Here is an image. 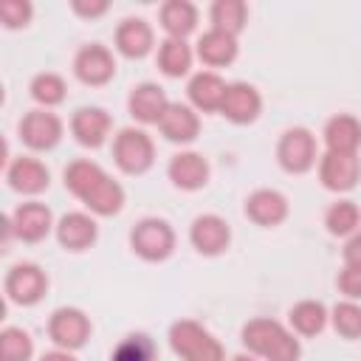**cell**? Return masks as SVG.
I'll return each mask as SVG.
<instances>
[{"mask_svg":"<svg viewBox=\"0 0 361 361\" xmlns=\"http://www.w3.org/2000/svg\"><path fill=\"white\" fill-rule=\"evenodd\" d=\"M65 186L96 214H116L124 203V189L93 161H73L65 169Z\"/></svg>","mask_w":361,"mask_h":361,"instance_id":"cell-1","label":"cell"},{"mask_svg":"<svg viewBox=\"0 0 361 361\" xmlns=\"http://www.w3.org/2000/svg\"><path fill=\"white\" fill-rule=\"evenodd\" d=\"M243 344L265 361H299V341L274 319H251L243 327Z\"/></svg>","mask_w":361,"mask_h":361,"instance_id":"cell-2","label":"cell"},{"mask_svg":"<svg viewBox=\"0 0 361 361\" xmlns=\"http://www.w3.org/2000/svg\"><path fill=\"white\" fill-rule=\"evenodd\" d=\"M169 344L183 361H223V344L197 322L180 319L169 327Z\"/></svg>","mask_w":361,"mask_h":361,"instance_id":"cell-3","label":"cell"},{"mask_svg":"<svg viewBox=\"0 0 361 361\" xmlns=\"http://www.w3.org/2000/svg\"><path fill=\"white\" fill-rule=\"evenodd\" d=\"M152 141L144 130L135 127H124L118 130L116 141H113V158L118 164V169H124L127 175H141L152 166Z\"/></svg>","mask_w":361,"mask_h":361,"instance_id":"cell-4","label":"cell"},{"mask_svg":"<svg viewBox=\"0 0 361 361\" xmlns=\"http://www.w3.org/2000/svg\"><path fill=\"white\" fill-rule=\"evenodd\" d=\"M130 245L138 257L149 259V262H158V259H166L175 248V234L169 228L166 220H158V217H147L141 220L133 234H130Z\"/></svg>","mask_w":361,"mask_h":361,"instance_id":"cell-5","label":"cell"},{"mask_svg":"<svg viewBox=\"0 0 361 361\" xmlns=\"http://www.w3.org/2000/svg\"><path fill=\"white\" fill-rule=\"evenodd\" d=\"M276 158H279L282 169H288L293 175L307 172L316 161V141H313L310 130H305V127L285 130L279 138V147H276Z\"/></svg>","mask_w":361,"mask_h":361,"instance_id":"cell-6","label":"cell"},{"mask_svg":"<svg viewBox=\"0 0 361 361\" xmlns=\"http://www.w3.org/2000/svg\"><path fill=\"white\" fill-rule=\"evenodd\" d=\"M48 333L59 350H76L87 341L90 322L79 307H59V310H54V316L48 322Z\"/></svg>","mask_w":361,"mask_h":361,"instance_id":"cell-7","label":"cell"},{"mask_svg":"<svg viewBox=\"0 0 361 361\" xmlns=\"http://www.w3.org/2000/svg\"><path fill=\"white\" fill-rule=\"evenodd\" d=\"M45 288H48V279H45L42 268L34 262H20L6 276V293L17 305H37L42 299Z\"/></svg>","mask_w":361,"mask_h":361,"instance_id":"cell-8","label":"cell"},{"mask_svg":"<svg viewBox=\"0 0 361 361\" xmlns=\"http://www.w3.org/2000/svg\"><path fill=\"white\" fill-rule=\"evenodd\" d=\"M361 175L358 152H324L319 164V178L330 192H347Z\"/></svg>","mask_w":361,"mask_h":361,"instance_id":"cell-9","label":"cell"},{"mask_svg":"<svg viewBox=\"0 0 361 361\" xmlns=\"http://www.w3.org/2000/svg\"><path fill=\"white\" fill-rule=\"evenodd\" d=\"M73 73H76L85 85H104V82H110L113 73H116V59H113V54H110L104 45L93 42V45H85V48L76 54V59H73Z\"/></svg>","mask_w":361,"mask_h":361,"instance_id":"cell-10","label":"cell"},{"mask_svg":"<svg viewBox=\"0 0 361 361\" xmlns=\"http://www.w3.org/2000/svg\"><path fill=\"white\" fill-rule=\"evenodd\" d=\"M8 223H11V231H14L20 240L37 243V240H42V237L51 231L54 217H51V209H48L45 203L31 200V203H20V206L14 209V214L8 217Z\"/></svg>","mask_w":361,"mask_h":361,"instance_id":"cell-11","label":"cell"},{"mask_svg":"<svg viewBox=\"0 0 361 361\" xmlns=\"http://www.w3.org/2000/svg\"><path fill=\"white\" fill-rule=\"evenodd\" d=\"M62 135V121L48 110H31L20 121V138L31 149H51Z\"/></svg>","mask_w":361,"mask_h":361,"instance_id":"cell-12","label":"cell"},{"mask_svg":"<svg viewBox=\"0 0 361 361\" xmlns=\"http://www.w3.org/2000/svg\"><path fill=\"white\" fill-rule=\"evenodd\" d=\"M259 107H262V99H259L257 87H251L245 82H234L226 87V99L220 104V113L234 124H248L259 116Z\"/></svg>","mask_w":361,"mask_h":361,"instance_id":"cell-13","label":"cell"},{"mask_svg":"<svg viewBox=\"0 0 361 361\" xmlns=\"http://www.w3.org/2000/svg\"><path fill=\"white\" fill-rule=\"evenodd\" d=\"M189 240H192V245L200 254H209L212 257V254L226 251V245L231 240V231H228V223L223 217H217V214H200L192 223Z\"/></svg>","mask_w":361,"mask_h":361,"instance_id":"cell-14","label":"cell"},{"mask_svg":"<svg viewBox=\"0 0 361 361\" xmlns=\"http://www.w3.org/2000/svg\"><path fill=\"white\" fill-rule=\"evenodd\" d=\"M161 133L166 141H178V144H186V141H195L197 133H200V121H197V113L180 102H169L166 113L161 116L158 121Z\"/></svg>","mask_w":361,"mask_h":361,"instance_id":"cell-15","label":"cell"},{"mask_svg":"<svg viewBox=\"0 0 361 361\" xmlns=\"http://www.w3.org/2000/svg\"><path fill=\"white\" fill-rule=\"evenodd\" d=\"M245 214L257 223V226H276L285 220L288 214V200L282 192L276 189H257L248 195L245 200Z\"/></svg>","mask_w":361,"mask_h":361,"instance_id":"cell-16","label":"cell"},{"mask_svg":"<svg viewBox=\"0 0 361 361\" xmlns=\"http://www.w3.org/2000/svg\"><path fill=\"white\" fill-rule=\"evenodd\" d=\"M166 107H169V99L152 82L135 85L130 93V113H133V118H138L144 124H158L161 116L166 113Z\"/></svg>","mask_w":361,"mask_h":361,"instance_id":"cell-17","label":"cell"},{"mask_svg":"<svg viewBox=\"0 0 361 361\" xmlns=\"http://www.w3.org/2000/svg\"><path fill=\"white\" fill-rule=\"evenodd\" d=\"M71 130L82 147H99L110 133V116L102 107H82L73 113Z\"/></svg>","mask_w":361,"mask_h":361,"instance_id":"cell-18","label":"cell"},{"mask_svg":"<svg viewBox=\"0 0 361 361\" xmlns=\"http://www.w3.org/2000/svg\"><path fill=\"white\" fill-rule=\"evenodd\" d=\"M169 180L178 186V189H200L206 180H209V164L203 155L197 152H178L172 155L169 161Z\"/></svg>","mask_w":361,"mask_h":361,"instance_id":"cell-19","label":"cell"},{"mask_svg":"<svg viewBox=\"0 0 361 361\" xmlns=\"http://www.w3.org/2000/svg\"><path fill=\"white\" fill-rule=\"evenodd\" d=\"M56 240L68 251H85L87 245L96 243V223H93V217H87L82 212H71V214L59 217V223H56Z\"/></svg>","mask_w":361,"mask_h":361,"instance_id":"cell-20","label":"cell"},{"mask_svg":"<svg viewBox=\"0 0 361 361\" xmlns=\"http://www.w3.org/2000/svg\"><path fill=\"white\" fill-rule=\"evenodd\" d=\"M6 178L11 183V189H17L23 195H37V192H42L48 186V169H45V164L37 161V158H28V155L11 161V166L6 169Z\"/></svg>","mask_w":361,"mask_h":361,"instance_id":"cell-21","label":"cell"},{"mask_svg":"<svg viewBox=\"0 0 361 361\" xmlns=\"http://www.w3.org/2000/svg\"><path fill=\"white\" fill-rule=\"evenodd\" d=\"M226 82L217 76V73H212V71H200V73H195L192 79H189V99H192V104L197 107V110H203V113H212V110H220V104H223V99H226Z\"/></svg>","mask_w":361,"mask_h":361,"instance_id":"cell-22","label":"cell"},{"mask_svg":"<svg viewBox=\"0 0 361 361\" xmlns=\"http://www.w3.org/2000/svg\"><path fill=\"white\" fill-rule=\"evenodd\" d=\"M324 144L327 152H358L361 147V121L341 113L333 116L324 127Z\"/></svg>","mask_w":361,"mask_h":361,"instance_id":"cell-23","label":"cell"},{"mask_svg":"<svg viewBox=\"0 0 361 361\" xmlns=\"http://www.w3.org/2000/svg\"><path fill=\"white\" fill-rule=\"evenodd\" d=\"M116 48L130 59L144 56L152 48V28L138 17H127L116 28Z\"/></svg>","mask_w":361,"mask_h":361,"instance_id":"cell-24","label":"cell"},{"mask_svg":"<svg viewBox=\"0 0 361 361\" xmlns=\"http://www.w3.org/2000/svg\"><path fill=\"white\" fill-rule=\"evenodd\" d=\"M197 56L206 62V65H228L234 56H237V39L226 31H217V28H209L200 39H197Z\"/></svg>","mask_w":361,"mask_h":361,"instance_id":"cell-25","label":"cell"},{"mask_svg":"<svg viewBox=\"0 0 361 361\" xmlns=\"http://www.w3.org/2000/svg\"><path fill=\"white\" fill-rule=\"evenodd\" d=\"M195 23H197V11L186 0H169V3L161 6V25L169 37L183 39L195 28Z\"/></svg>","mask_w":361,"mask_h":361,"instance_id":"cell-26","label":"cell"},{"mask_svg":"<svg viewBox=\"0 0 361 361\" xmlns=\"http://www.w3.org/2000/svg\"><path fill=\"white\" fill-rule=\"evenodd\" d=\"M290 324L296 333L302 336H316L324 330L327 324V307L316 299H305V302H296L290 307Z\"/></svg>","mask_w":361,"mask_h":361,"instance_id":"cell-27","label":"cell"},{"mask_svg":"<svg viewBox=\"0 0 361 361\" xmlns=\"http://www.w3.org/2000/svg\"><path fill=\"white\" fill-rule=\"evenodd\" d=\"M192 65V51L183 39L178 37H169L161 42L158 48V68L166 73V76H183Z\"/></svg>","mask_w":361,"mask_h":361,"instance_id":"cell-28","label":"cell"},{"mask_svg":"<svg viewBox=\"0 0 361 361\" xmlns=\"http://www.w3.org/2000/svg\"><path fill=\"white\" fill-rule=\"evenodd\" d=\"M245 25V3L243 0H217L212 6V28L237 37Z\"/></svg>","mask_w":361,"mask_h":361,"instance_id":"cell-29","label":"cell"},{"mask_svg":"<svg viewBox=\"0 0 361 361\" xmlns=\"http://www.w3.org/2000/svg\"><path fill=\"white\" fill-rule=\"evenodd\" d=\"M358 220H361V212H358V206H355L353 200H338V203H333V206L327 209V214H324L327 231H330V234H338V237L355 234Z\"/></svg>","mask_w":361,"mask_h":361,"instance_id":"cell-30","label":"cell"},{"mask_svg":"<svg viewBox=\"0 0 361 361\" xmlns=\"http://www.w3.org/2000/svg\"><path fill=\"white\" fill-rule=\"evenodd\" d=\"M34 353L31 336L20 327H6L0 333V361H28Z\"/></svg>","mask_w":361,"mask_h":361,"instance_id":"cell-31","label":"cell"},{"mask_svg":"<svg viewBox=\"0 0 361 361\" xmlns=\"http://www.w3.org/2000/svg\"><path fill=\"white\" fill-rule=\"evenodd\" d=\"M110 361H155V344L144 333H133L118 341Z\"/></svg>","mask_w":361,"mask_h":361,"instance_id":"cell-32","label":"cell"},{"mask_svg":"<svg viewBox=\"0 0 361 361\" xmlns=\"http://www.w3.org/2000/svg\"><path fill=\"white\" fill-rule=\"evenodd\" d=\"M333 327L344 338H358L361 336V305L355 302H338L333 307Z\"/></svg>","mask_w":361,"mask_h":361,"instance_id":"cell-33","label":"cell"},{"mask_svg":"<svg viewBox=\"0 0 361 361\" xmlns=\"http://www.w3.org/2000/svg\"><path fill=\"white\" fill-rule=\"evenodd\" d=\"M31 96L45 107H54L65 99V82L56 73H37L31 82Z\"/></svg>","mask_w":361,"mask_h":361,"instance_id":"cell-34","label":"cell"},{"mask_svg":"<svg viewBox=\"0 0 361 361\" xmlns=\"http://www.w3.org/2000/svg\"><path fill=\"white\" fill-rule=\"evenodd\" d=\"M0 20L8 28L25 25L31 20V3H25V0H3L0 3Z\"/></svg>","mask_w":361,"mask_h":361,"instance_id":"cell-35","label":"cell"},{"mask_svg":"<svg viewBox=\"0 0 361 361\" xmlns=\"http://www.w3.org/2000/svg\"><path fill=\"white\" fill-rule=\"evenodd\" d=\"M338 290L350 302L361 299V265H344V271L338 274Z\"/></svg>","mask_w":361,"mask_h":361,"instance_id":"cell-36","label":"cell"},{"mask_svg":"<svg viewBox=\"0 0 361 361\" xmlns=\"http://www.w3.org/2000/svg\"><path fill=\"white\" fill-rule=\"evenodd\" d=\"M344 262L347 265H361V231H355L347 245H344Z\"/></svg>","mask_w":361,"mask_h":361,"instance_id":"cell-37","label":"cell"},{"mask_svg":"<svg viewBox=\"0 0 361 361\" xmlns=\"http://www.w3.org/2000/svg\"><path fill=\"white\" fill-rule=\"evenodd\" d=\"M73 11L82 14V17H99L107 11V3L104 0H96V3H82V0H73Z\"/></svg>","mask_w":361,"mask_h":361,"instance_id":"cell-38","label":"cell"},{"mask_svg":"<svg viewBox=\"0 0 361 361\" xmlns=\"http://www.w3.org/2000/svg\"><path fill=\"white\" fill-rule=\"evenodd\" d=\"M42 361H76V358L71 355V350H51L42 355Z\"/></svg>","mask_w":361,"mask_h":361,"instance_id":"cell-39","label":"cell"},{"mask_svg":"<svg viewBox=\"0 0 361 361\" xmlns=\"http://www.w3.org/2000/svg\"><path fill=\"white\" fill-rule=\"evenodd\" d=\"M234 361H254V358H251V355H237Z\"/></svg>","mask_w":361,"mask_h":361,"instance_id":"cell-40","label":"cell"}]
</instances>
